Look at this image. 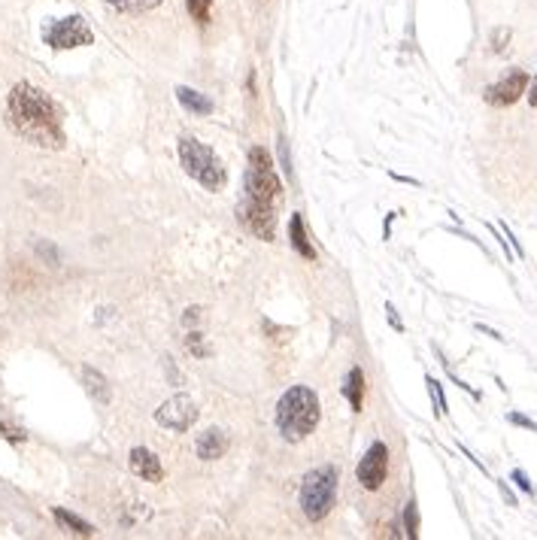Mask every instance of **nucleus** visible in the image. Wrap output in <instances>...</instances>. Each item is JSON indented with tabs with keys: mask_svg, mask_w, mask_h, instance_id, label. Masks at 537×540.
<instances>
[{
	"mask_svg": "<svg viewBox=\"0 0 537 540\" xmlns=\"http://www.w3.org/2000/svg\"><path fill=\"white\" fill-rule=\"evenodd\" d=\"M6 118L15 127V134H22L27 143L46 146V149H61L64 146L58 104L46 91L34 88L31 82H18L13 88V95L6 100Z\"/></svg>",
	"mask_w": 537,
	"mask_h": 540,
	"instance_id": "obj_1",
	"label": "nucleus"
},
{
	"mask_svg": "<svg viewBox=\"0 0 537 540\" xmlns=\"http://www.w3.org/2000/svg\"><path fill=\"white\" fill-rule=\"evenodd\" d=\"M277 431L288 443H300L304 437L313 434L319 422V398L307 386H291L277 404Z\"/></svg>",
	"mask_w": 537,
	"mask_h": 540,
	"instance_id": "obj_2",
	"label": "nucleus"
},
{
	"mask_svg": "<svg viewBox=\"0 0 537 540\" xmlns=\"http://www.w3.org/2000/svg\"><path fill=\"white\" fill-rule=\"evenodd\" d=\"M176 152H179V164L186 167V173L195 182H200L207 191H222L225 188L228 170H225L222 158H218L209 146L195 140V137H179Z\"/></svg>",
	"mask_w": 537,
	"mask_h": 540,
	"instance_id": "obj_3",
	"label": "nucleus"
},
{
	"mask_svg": "<svg viewBox=\"0 0 537 540\" xmlns=\"http://www.w3.org/2000/svg\"><path fill=\"white\" fill-rule=\"evenodd\" d=\"M337 498V468H316L300 483V510L309 522H322Z\"/></svg>",
	"mask_w": 537,
	"mask_h": 540,
	"instance_id": "obj_4",
	"label": "nucleus"
},
{
	"mask_svg": "<svg viewBox=\"0 0 537 540\" xmlns=\"http://www.w3.org/2000/svg\"><path fill=\"white\" fill-rule=\"evenodd\" d=\"M279 195H282V182L277 176L270 152L255 146L249 152V170H246V198L273 207L279 200Z\"/></svg>",
	"mask_w": 537,
	"mask_h": 540,
	"instance_id": "obj_5",
	"label": "nucleus"
},
{
	"mask_svg": "<svg viewBox=\"0 0 537 540\" xmlns=\"http://www.w3.org/2000/svg\"><path fill=\"white\" fill-rule=\"evenodd\" d=\"M43 40L52 49H79V46H91L95 43V34L85 25L82 15H70V18H58V22L43 27Z\"/></svg>",
	"mask_w": 537,
	"mask_h": 540,
	"instance_id": "obj_6",
	"label": "nucleus"
},
{
	"mask_svg": "<svg viewBox=\"0 0 537 540\" xmlns=\"http://www.w3.org/2000/svg\"><path fill=\"white\" fill-rule=\"evenodd\" d=\"M155 419H158V425L170 428V431H188L197 419V404L188 395H173L170 401L161 404Z\"/></svg>",
	"mask_w": 537,
	"mask_h": 540,
	"instance_id": "obj_7",
	"label": "nucleus"
},
{
	"mask_svg": "<svg viewBox=\"0 0 537 540\" xmlns=\"http://www.w3.org/2000/svg\"><path fill=\"white\" fill-rule=\"evenodd\" d=\"M386 473H389V450L382 441H377V443H370V450L358 462V483L368 492H377L386 483Z\"/></svg>",
	"mask_w": 537,
	"mask_h": 540,
	"instance_id": "obj_8",
	"label": "nucleus"
},
{
	"mask_svg": "<svg viewBox=\"0 0 537 540\" xmlns=\"http://www.w3.org/2000/svg\"><path fill=\"white\" fill-rule=\"evenodd\" d=\"M240 219L255 237H261L264 243H270L277 237V216H273L270 204H258V200L246 198L240 204Z\"/></svg>",
	"mask_w": 537,
	"mask_h": 540,
	"instance_id": "obj_9",
	"label": "nucleus"
},
{
	"mask_svg": "<svg viewBox=\"0 0 537 540\" xmlns=\"http://www.w3.org/2000/svg\"><path fill=\"white\" fill-rule=\"evenodd\" d=\"M525 88H528V73L525 70H510L504 79H498L495 85L486 88V104H491V106H510V104H516V100L525 95Z\"/></svg>",
	"mask_w": 537,
	"mask_h": 540,
	"instance_id": "obj_10",
	"label": "nucleus"
},
{
	"mask_svg": "<svg viewBox=\"0 0 537 540\" xmlns=\"http://www.w3.org/2000/svg\"><path fill=\"white\" fill-rule=\"evenodd\" d=\"M127 464H131V471L137 473V477H143L146 483H161V480H164V468H161L158 455L149 452V450H143V446L131 450V459H127Z\"/></svg>",
	"mask_w": 537,
	"mask_h": 540,
	"instance_id": "obj_11",
	"label": "nucleus"
},
{
	"mask_svg": "<svg viewBox=\"0 0 537 540\" xmlns=\"http://www.w3.org/2000/svg\"><path fill=\"white\" fill-rule=\"evenodd\" d=\"M228 450V441H225V434L218 431V428H209V431H204L197 437V459H207V462H216V459H222Z\"/></svg>",
	"mask_w": 537,
	"mask_h": 540,
	"instance_id": "obj_12",
	"label": "nucleus"
},
{
	"mask_svg": "<svg viewBox=\"0 0 537 540\" xmlns=\"http://www.w3.org/2000/svg\"><path fill=\"white\" fill-rule=\"evenodd\" d=\"M176 97H179V104L186 106L188 113H197V116H209V113H213V100H209L207 95H200V91H195V88H188V85H179Z\"/></svg>",
	"mask_w": 537,
	"mask_h": 540,
	"instance_id": "obj_13",
	"label": "nucleus"
},
{
	"mask_svg": "<svg viewBox=\"0 0 537 540\" xmlns=\"http://www.w3.org/2000/svg\"><path fill=\"white\" fill-rule=\"evenodd\" d=\"M288 234H291V246H295V252H300L304 258L313 261V258H316V249H313V246H309V240H307V228H304V219H300V213L291 216Z\"/></svg>",
	"mask_w": 537,
	"mask_h": 540,
	"instance_id": "obj_14",
	"label": "nucleus"
},
{
	"mask_svg": "<svg viewBox=\"0 0 537 540\" xmlns=\"http://www.w3.org/2000/svg\"><path fill=\"white\" fill-rule=\"evenodd\" d=\"M343 392H346V398H349V404H352L355 413H361V404H364V373H361V368L349 371Z\"/></svg>",
	"mask_w": 537,
	"mask_h": 540,
	"instance_id": "obj_15",
	"label": "nucleus"
},
{
	"mask_svg": "<svg viewBox=\"0 0 537 540\" xmlns=\"http://www.w3.org/2000/svg\"><path fill=\"white\" fill-rule=\"evenodd\" d=\"M55 519L67 528L70 534H82V537H91L95 534V528H91L88 522H82L79 516H73V513H67V510H61V507H55Z\"/></svg>",
	"mask_w": 537,
	"mask_h": 540,
	"instance_id": "obj_16",
	"label": "nucleus"
},
{
	"mask_svg": "<svg viewBox=\"0 0 537 540\" xmlns=\"http://www.w3.org/2000/svg\"><path fill=\"white\" fill-rule=\"evenodd\" d=\"M82 377H85V382H88V392H91V395H95V401H100V404H106V401H109L106 380L100 377L97 371H91V368H85V371H82Z\"/></svg>",
	"mask_w": 537,
	"mask_h": 540,
	"instance_id": "obj_17",
	"label": "nucleus"
},
{
	"mask_svg": "<svg viewBox=\"0 0 537 540\" xmlns=\"http://www.w3.org/2000/svg\"><path fill=\"white\" fill-rule=\"evenodd\" d=\"M106 4H113L116 9H122V13H146V9L158 6L161 0H106Z\"/></svg>",
	"mask_w": 537,
	"mask_h": 540,
	"instance_id": "obj_18",
	"label": "nucleus"
},
{
	"mask_svg": "<svg viewBox=\"0 0 537 540\" xmlns=\"http://www.w3.org/2000/svg\"><path fill=\"white\" fill-rule=\"evenodd\" d=\"M209 9H213V0H188V15L195 18L197 25L209 22Z\"/></svg>",
	"mask_w": 537,
	"mask_h": 540,
	"instance_id": "obj_19",
	"label": "nucleus"
},
{
	"mask_svg": "<svg viewBox=\"0 0 537 540\" xmlns=\"http://www.w3.org/2000/svg\"><path fill=\"white\" fill-rule=\"evenodd\" d=\"M404 522H407V537H416L419 534V519H416V504L410 501L407 510H404Z\"/></svg>",
	"mask_w": 537,
	"mask_h": 540,
	"instance_id": "obj_20",
	"label": "nucleus"
},
{
	"mask_svg": "<svg viewBox=\"0 0 537 540\" xmlns=\"http://www.w3.org/2000/svg\"><path fill=\"white\" fill-rule=\"evenodd\" d=\"M0 437H6V441H25V431L22 428H13V425H6L4 422V413H0Z\"/></svg>",
	"mask_w": 537,
	"mask_h": 540,
	"instance_id": "obj_21",
	"label": "nucleus"
},
{
	"mask_svg": "<svg viewBox=\"0 0 537 540\" xmlns=\"http://www.w3.org/2000/svg\"><path fill=\"white\" fill-rule=\"evenodd\" d=\"M428 389H431V395H434V401H437V413H446V401H443V392H440V382L437 380H428Z\"/></svg>",
	"mask_w": 537,
	"mask_h": 540,
	"instance_id": "obj_22",
	"label": "nucleus"
},
{
	"mask_svg": "<svg viewBox=\"0 0 537 540\" xmlns=\"http://www.w3.org/2000/svg\"><path fill=\"white\" fill-rule=\"evenodd\" d=\"M513 480H516V483H519V486H522L525 492H531V483L525 480V473H522V471H516V473H513Z\"/></svg>",
	"mask_w": 537,
	"mask_h": 540,
	"instance_id": "obj_23",
	"label": "nucleus"
},
{
	"mask_svg": "<svg viewBox=\"0 0 537 540\" xmlns=\"http://www.w3.org/2000/svg\"><path fill=\"white\" fill-rule=\"evenodd\" d=\"M528 104H531V106H537V79L531 82V95H528Z\"/></svg>",
	"mask_w": 537,
	"mask_h": 540,
	"instance_id": "obj_24",
	"label": "nucleus"
}]
</instances>
